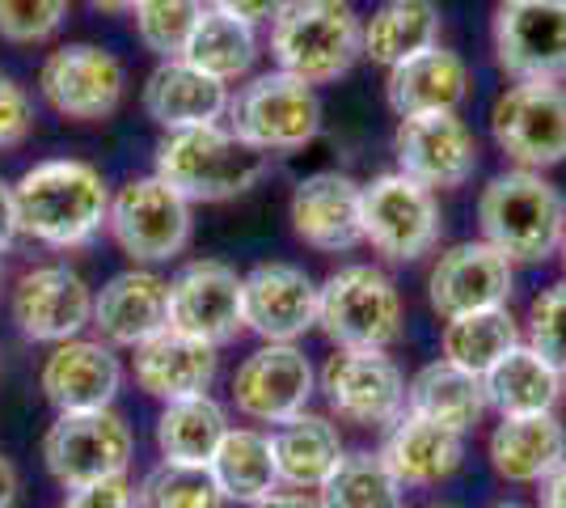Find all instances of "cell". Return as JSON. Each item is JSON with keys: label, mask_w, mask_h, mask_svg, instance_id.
Masks as SVG:
<instances>
[{"label": "cell", "mask_w": 566, "mask_h": 508, "mask_svg": "<svg viewBox=\"0 0 566 508\" xmlns=\"http://www.w3.org/2000/svg\"><path fill=\"white\" fill-rule=\"evenodd\" d=\"M13 191L22 238L39 242L43 250L72 255L106 234L115 187L85 157H43L13 183Z\"/></svg>", "instance_id": "obj_1"}, {"label": "cell", "mask_w": 566, "mask_h": 508, "mask_svg": "<svg viewBox=\"0 0 566 508\" xmlns=\"http://www.w3.org/2000/svg\"><path fill=\"white\" fill-rule=\"evenodd\" d=\"M566 234V195L542 169L507 166L478 191V238L512 267L558 259Z\"/></svg>", "instance_id": "obj_2"}, {"label": "cell", "mask_w": 566, "mask_h": 508, "mask_svg": "<svg viewBox=\"0 0 566 508\" xmlns=\"http://www.w3.org/2000/svg\"><path fill=\"white\" fill-rule=\"evenodd\" d=\"M262 48L271 69L322 90L364 60V13L352 0H287L266 25Z\"/></svg>", "instance_id": "obj_3"}, {"label": "cell", "mask_w": 566, "mask_h": 508, "mask_svg": "<svg viewBox=\"0 0 566 508\" xmlns=\"http://www.w3.org/2000/svg\"><path fill=\"white\" fill-rule=\"evenodd\" d=\"M271 169V157L241 145L229 123L161 132L153 153V174L166 178L190 204H229L259 187Z\"/></svg>", "instance_id": "obj_4"}, {"label": "cell", "mask_w": 566, "mask_h": 508, "mask_svg": "<svg viewBox=\"0 0 566 508\" xmlns=\"http://www.w3.org/2000/svg\"><path fill=\"white\" fill-rule=\"evenodd\" d=\"M317 331L331 348L394 352L406 335V297L389 267L343 263L317 280Z\"/></svg>", "instance_id": "obj_5"}, {"label": "cell", "mask_w": 566, "mask_h": 508, "mask_svg": "<svg viewBox=\"0 0 566 508\" xmlns=\"http://www.w3.org/2000/svg\"><path fill=\"white\" fill-rule=\"evenodd\" d=\"M322 94L313 85L280 69H266L233 85L224 123L241 145H250L262 157H292L322 136Z\"/></svg>", "instance_id": "obj_6"}, {"label": "cell", "mask_w": 566, "mask_h": 508, "mask_svg": "<svg viewBox=\"0 0 566 508\" xmlns=\"http://www.w3.org/2000/svg\"><path fill=\"white\" fill-rule=\"evenodd\" d=\"M444 208L440 195L401 169H380L364 183V246L380 263H423L440 250Z\"/></svg>", "instance_id": "obj_7"}, {"label": "cell", "mask_w": 566, "mask_h": 508, "mask_svg": "<svg viewBox=\"0 0 566 508\" xmlns=\"http://www.w3.org/2000/svg\"><path fill=\"white\" fill-rule=\"evenodd\" d=\"M106 234L132 263L166 267L182 259L195 238V204L148 169L115 187Z\"/></svg>", "instance_id": "obj_8"}, {"label": "cell", "mask_w": 566, "mask_h": 508, "mask_svg": "<svg viewBox=\"0 0 566 508\" xmlns=\"http://www.w3.org/2000/svg\"><path fill=\"white\" fill-rule=\"evenodd\" d=\"M317 394L331 419L359 433H385L406 415V373L389 352L334 348L317 369Z\"/></svg>", "instance_id": "obj_9"}, {"label": "cell", "mask_w": 566, "mask_h": 508, "mask_svg": "<svg viewBox=\"0 0 566 508\" xmlns=\"http://www.w3.org/2000/svg\"><path fill=\"white\" fill-rule=\"evenodd\" d=\"M39 97L69 123H106L127 102V64L102 43H60L39 64Z\"/></svg>", "instance_id": "obj_10"}, {"label": "cell", "mask_w": 566, "mask_h": 508, "mask_svg": "<svg viewBox=\"0 0 566 508\" xmlns=\"http://www.w3.org/2000/svg\"><path fill=\"white\" fill-rule=\"evenodd\" d=\"M132 462L136 433L118 407L55 415L43 433V466L64 491L111 475H132Z\"/></svg>", "instance_id": "obj_11"}, {"label": "cell", "mask_w": 566, "mask_h": 508, "mask_svg": "<svg viewBox=\"0 0 566 508\" xmlns=\"http://www.w3.org/2000/svg\"><path fill=\"white\" fill-rule=\"evenodd\" d=\"M317 398V364L301 343H259L229 373V407L245 424L280 428Z\"/></svg>", "instance_id": "obj_12"}, {"label": "cell", "mask_w": 566, "mask_h": 508, "mask_svg": "<svg viewBox=\"0 0 566 508\" xmlns=\"http://www.w3.org/2000/svg\"><path fill=\"white\" fill-rule=\"evenodd\" d=\"M9 322L18 326V335L25 343H43V348H55V343L76 335H90L94 284L69 259L30 263L9 284Z\"/></svg>", "instance_id": "obj_13"}, {"label": "cell", "mask_w": 566, "mask_h": 508, "mask_svg": "<svg viewBox=\"0 0 566 508\" xmlns=\"http://www.w3.org/2000/svg\"><path fill=\"white\" fill-rule=\"evenodd\" d=\"M491 141L507 166L549 174L566 162V85L512 81L491 102Z\"/></svg>", "instance_id": "obj_14"}, {"label": "cell", "mask_w": 566, "mask_h": 508, "mask_svg": "<svg viewBox=\"0 0 566 508\" xmlns=\"http://www.w3.org/2000/svg\"><path fill=\"white\" fill-rule=\"evenodd\" d=\"M491 55L507 81L566 85V0H499Z\"/></svg>", "instance_id": "obj_15"}, {"label": "cell", "mask_w": 566, "mask_h": 508, "mask_svg": "<svg viewBox=\"0 0 566 508\" xmlns=\"http://www.w3.org/2000/svg\"><path fill=\"white\" fill-rule=\"evenodd\" d=\"M394 162L401 174L423 183L431 191L465 187L482 166V141L461 111L444 115H410L394 127Z\"/></svg>", "instance_id": "obj_16"}, {"label": "cell", "mask_w": 566, "mask_h": 508, "mask_svg": "<svg viewBox=\"0 0 566 508\" xmlns=\"http://www.w3.org/2000/svg\"><path fill=\"white\" fill-rule=\"evenodd\" d=\"M512 292H516V267L482 238H465L431 255L427 305L440 322L473 314V310H491V305H512Z\"/></svg>", "instance_id": "obj_17"}, {"label": "cell", "mask_w": 566, "mask_h": 508, "mask_svg": "<svg viewBox=\"0 0 566 508\" xmlns=\"http://www.w3.org/2000/svg\"><path fill=\"white\" fill-rule=\"evenodd\" d=\"M287 225L317 255H352L364 246V183L347 169H313L287 195Z\"/></svg>", "instance_id": "obj_18"}, {"label": "cell", "mask_w": 566, "mask_h": 508, "mask_svg": "<svg viewBox=\"0 0 566 508\" xmlns=\"http://www.w3.org/2000/svg\"><path fill=\"white\" fill-rule=\"evenodd\" d=\"M241 318L259 343H301L317 331V280L301 263H254L241 271Z\"/></svg>", "instance_id": "obj_19"}, {"label": "cell", "mask_w": 566, "mask_h": 508, "mask_svg": "<svg viewBox=\"0 0 566 508\" xmlns=\"http://www.w3.org/2000/svg\"><path fill=\"white\" fill-rule=\"evenodd\" d=\"M169 326L212 348L245 335L241 318V271L224 259H190L169 276Z\"/></svg>", "instance_id": "obj_20"}, {"label": "cell", "mask_w": 566, "mask_h": 508, "mask_svg": "<svg viewBox=\"0 0 566 508\" xmlns=\"http://www.w3.org/2000/svg\"><path fill=\"white\" fill-rule=\"evenodd\" d=\"M123 382H127V369L118 348L97 335L64 339L48 348V356L39 364V390L55 415L115 407Z\"/></svg>", "instance_id": "obj_21"}, {"label": "cell", "mask_w": 566, "mask_h": 508, "mask_svg": "<svg viewBox=\"0 0 566 508\" xmlns=\"http://www.w3.org/2000/svg\"><path fill=\"white\" fill-rule=\"evenodd\" d=\"M169 326V276L161 267H123L102 289H94L90 331L118 352H136L140 343Z\"/></svg>", "instance_id": "obj_22"}, {"label": "cell", "mask_w": 566, "mask_h": 508, "mask_svg": "<svg viewBox=\"0 0 566 508\" xmlns=\"http://www.w3.org/2000/svg\"><path fill=\"white\" fill-rule=\"evenodd\" d=\"M229 97L233 85L199 73L182 55L157 60L153 73L140 85L144 115L157 123L161 132H190V127H212L229 115Z\"/></svg>", "instance_id": "obj_23"}, {"label": "cell", "mask_w": 566, "mask_h": 508, "mask_svg": "<svg viewBox=\"0 0 566 508\" xmlns=\"http://www.w3.org/2000/svg\"><path fill=\"white\" fill-rule=\"evenodd\" d=\"M473 94V73L461 51L449 43L419 51L410 60L394 64L385 73V106L394 111V120H410V115H444V111H461Z\"/></svg>", "instance_id": "obj_24"}, {"label": "cell", "mask_w": 566, "mask_h": 508, "mask_svg": "<svg viewBox=\"0 0 566 508\" xmlns=\"http://www.w3.org/2000/svg\"><path fill=\"white\" fill-rule=\"evenodd\" d=\"M132 377H136V390L153 403L208 394L220 377V348L166 326L161 335H153L132 352Z\"/></svg>", "instance_id": "obj_25"}, {"label": "cell", "mask_w": 566, "mask_h": 508, "mask_svg": "<svg viewBox=\"0 0 566 508\" xmlns=\"http://www.w3.org/2000/svg\"><path fill=\"white\" fill-rule=\"evenodd\" d=\"M486 462L499 484L537 487L566 462V424L558 412L499 415L486 436Z\"/></svg>", "instance_id": "obj_26"}, {"label": "cell", "mask_w": 566, "mask_h": 508, "mask_svg": "<svg viewBox=\"0 0 566 508\" xmlns=\"http://www.w3.org/2000/svg\"><path fill=\"white\" fill-rule=\"evenodd\" d=\"M470 436L452 433V428H440L431 419H419V415H401L398 424H389L380 433L377 454L385 458V466L394 470L406 491H427V487L449 484L452 475L465 466V445Z\"/></svg>", "instance_id": "obj_27"}, {"label": "cell", "mask_w": 566, "mask_h": 508, "mask_svg": "<svg viewBox=\"0 0 566 508\" xmlns=\"http://www.w3.org/2000/svg\"><path fill=\"white\" fill-rule=\"evenodd\" d=\"M275 462H280L283 496H317V487L334 475V466L347 454V440L338 419L326 412H301L283 419L280 428H271Z\"/></svg>", "instance_id": "obj_28"}, {"label": "cell", "mask_w": 566, "mask_h": 508, "mask_svg": "<svg viewBox=\"0 0 566 508\" xmlns=\"http://www.w3.org/2000/svg\"><path fill=\"white\" fill-rule=\"evenodd\" d=\"M208 475L216 479L224 505L262 508L283 496L280 484V462H275V445H271V428L259 424H233L220 449L208 462Z\"/></svg>", "instance_id": "obj_29"}, {"label": "cell", "mask_w": 566, "mask_h": 508, "mask_svg": "<svg viewBox=\"0 0 566 508\" xmlns=\"http://www.w3.org/2000/svg\"><path fill=\"white\" fill-rule=\"evenodd\" d=\"M406 412L470 436L491 415L486 382L470 369H457V364L436 356V361H427L423 369H415L406 377Z\"/></svg>", "instance_id": "obj_30"}, {"label": "cell", "mask_w": 566, "mask_h": 508, "mask_svg": "<svg viewBox=\"0 0 566 508\" xmlns=\"http://www.w3.org/2000/svg\"><path fill=\"white\" fill-rule=\"evenodd\" d=\"M229 428H233V415L212 390L161 403L157 424H153L157 458L169 466H208Z\"/></svg>", "instance_id": "obj_31"}, {"label": "cell", "mask_w": 566, "mask_h": 508, "mask_svg": "<svg viewBox=\"0 0 566 508\" xmlns=\"http://www.w3.org/2000/svg\"><path fill=\"white\" fill-rule=\"evenodd\" d=\"M436 43H444L440 0H380L364 18V60L385 73Z\"/></svg>", "instance_id": "obj_32"}, {"label": "cell", "mask_w": 566, "mask_h": 508, "mask_svg": "<svg viewBox=\"0 0 566 508\" xmlns=\"http://www.w3.org/2000/svg\"><path fill=\"white\" fill-rule=\"evenodd\" d=\"M482 382L495 415H545L563 407V369L528 343H516Z\"/></svg>", "instance_id": "obj_33"}, {"label": "cell", "mask_w": 566, "mask_h": 508, "mask_svg": "<svg viewBox=\"0 0 566 508\" xmlns=\"http://www.w3.org/2000/svg\"><path fill=\"white\" fill-rule=\"evenodd\" d=\"M262 51L266 48H262L259 25L237 22V18H224V13L203 9L195 34H190L187 48H182V60L195 64L199 73L224 81V85H241L245 76L259 73Z\"/></svg>", "instance_id": "obj_34"}, {"label": "cell", "mask_w": 566, "mask_h": 508, "mask_svg": "<svg viewBox=\"0 0 566 508\" xmlns=\"http://www.w3.org/2000/svg\"><path fill=\"white\" fill-rule=\"evenodd\" d=\"M516 343H524V331H520V318L512 314V305H491V310L444 318V326H440V361L486 377Z\"/></svg>", "instance_id": "obj_35"}, {"label": "cell", "mask_w": 566, "mask_h": 508, "mask_svg": "<svg viewBox=\"0 0 566 508\" xmlns=\"http://www.w3.org/2000/svg\"><path fill=\"white\" fill-rule=\"evenodd\" d=\"M317 508H406V487L377 449H347L331 479L317 487Z\"/></svg>", "instance_id": "obj_36"}, {"label": "cell", "mask_w": 566, "mask_h": 508, "mask_svg": "<svg viewBox=\"0 0 566 508\" xmlns=\"http://www.w3.org/2000/svg\"><path fill=\"white\" fill-rule=\"evenodd\" d=\"M203 9H208L203 0H140L132 9V25H136L140 48L157 60L182 55L187 39L203 18Z\"/></svg>", "instance_id": "obj_37"}, {"label": "cell", "mask_w": 566, "mask_h": 508, "mask_svg": "<svg viewBox=\"0 0 566 508\" xmlns=\"http://www.w3.org/2000/svg\"><path fill=\"white\" fill-rule=\"evenodd\" d=\"M140 508H224V496L208 466H169L157 462L136 484Z\"/></svg>", "instance_id": "obj_38"}, {"label": "cell", "mask_w": 566, "mask_h": 508, "mask_svg": "<svg viewBox=\"0 0 566 508\" xmlns=\"http://www.w3.org/2000/svg\"><path fill=\"white\" fill-rule=\"evenodd\" d=\"M72 18V0H0V43L43 48L60 39Z\"/></svg>", "instance_id": "obj_39"}, {"label": "cell", "mask_w": 566, "mask_h": 508, "mask_svg": "<svg viewBox=\"0 0 566 508\" xmlns=\"http://www.w3.org/2000/svg\"><path fill=\"white\" fill-rule=\"evenodd\" d=\"M520 331H524V343L533 352H542L549 364L566 369V276L545 284L528 301V314L520 318Z\"/></svg>", "instance_id": "obj_40"}, {"label": "cell", "mask_w": 566, "mask_h": 508, "mask_svg": "<svg viewBox=\"0 0 566 508\" xmlns=\"http://www.w3.org/2000/svg\"><path fill=\"white\" fill-rule=\"evenodd\" d=\"M34 123H39L34 94L13 73L0 69V153L22 148L34 136Z\"/></svg>", "instance_id": "obj_41"}, {"label": "cell", "mask_w": 566, "mask_h": 508, "mask_svg": "<svg viewBox=\"0 0 566 508\" xmlns=\"http://www.w3.org/2000/svg\"><path fill=\"white\" fill-rule=\"evenodd\" d=\"M60 508H140L136 505V479L132 475H111V479L69 487Z\"/></svg>", "instance_id": "obj_42"}, {"label": "cell", "mask_w": 566, "mask_h": 508, "mask_svg": "<svg viewBox=\"0 0 566 508\" xmlns=\"http://www.w3.org/2000/svg\"><path fill=\"white\" fill-rule=\"evenodd\" d=\"M212 13H224V18H237V22L250 25H271V18L280 13L287 0H203Z\"/></svg>", "instance_id": "obj_43"}, {"label": "cell", "mask_w": 566, "mask_h": 508, "mask_svg": "<svg viewBox=\"0 0 566 508\" xmlns=\"http://www.w3.org/2000/svg\"><path fill=\"white\" fill-rule=\"evenodd\" d=\"M22 238V217H18V191H13V183L0 174V255L4 250H13Z\"/></svg>", "instance_id": "obj_44"}, {"label": "cell", "mask_w": 566, "mask_h": 508, "mask_svg": "<svg viewBox=\"0 0 566 508\" xmlns=\"http://www.w3.org/2000/svg\"><path fill=\"white\" fill-rule=\"evenodd\" d=\"M537 508H566V462L545 484H537Z\"/></svg>", "instance_id": "obj_45"}, {"label": "cell", "mask_w": 566, "mask_h": 508, "mask_svg": "<svg viewBox=\"0 0 566 508\" xmlns=\"http://www.w3.org/2000/svg\"><path fill=\"white\" fill-rule=\"evenodd\" d=\"M18 491H22V479H18V466L0 454V508L18 505Z\"/></svg>", "instance_id": "obj_46"}, {"label": "cell", "mask_w": 566, "mask_h": 508, "mask_svg": "<svg viewBox=\"0 0 566 508\" xmlns=\"http://www.w3.org/2000/svg\"><path fill=\"white\" fill-rule=\"evenodd\" d=\"M94 13H106V18H132V9L140 4V0H85Z\"/></svg>", "instance_id": "obj_47"}, {"label": "cell", "mask_w": 566, "mask_h": 508, "mask_svg": "<svg viewBox=\"0 0 566 508\" xmlns=\"http://www.w3.org/2000/svg\"><path fill=\"white\" fill-rule=\"evenodd\" d=\"M262 508H317V500H305V496H280V500H271V505Z\"/></svg>", "instance_id": "obj_48"}, {"label": "cell", "mask_w": 566, "mask_h": 508, "mask_svg": "<svg viewBox=\"0 0 566 508\" xmlns=\"http://www.w3.org/2000/svg\"><path fill=\"white\" fill-rule=\"evenodd\" d=\"M486 508H537V505H520V500H495V505H486Z\"/></svg>", "instance_id": "obj_49"}, {"label": "cell", "mask_w": 566, "mask_h": 508, "mask_svg": "<svg viewBox=\"0 0 566 508\" xmlns=\"http://www.w3.org/2000/svg\"><path fill=\"white\" fill-rule=\"evenodd\" d=\"M558 263H563V276H566V234H563V246H558Z\"/></svg>", "instance_id": "obj_50"}, {"label": "cell", "mask_w": 566, "mask_h": 508, "mask_svg": "<svg viewBox=\"0 0 566 508\" xmlns=\"http://www.w3.org/2000/svg\"><path fill=\"white\" fill-rule=\"evenodd\" d=\"M563 403H566V369H563Z\"/></svg>", "instance_id": "obj_51"}, {"label": "cell", "mask_w": 566, "mask_h": 508, "mask_svg": "<svg viewBox=\"0 0 566 508\" xmlns=\"http://www.w3.org/2000/svg\"><path fill=\"white\" fill-rule=\"evenodd\" d=\"M0 280H4V255H0Z\"/></svg>", "instance_id": "obj_52"}, {"label": "cell", "mask_w": 566, "mask_h": 508, "mask_svg": "<svg viewBox=\"0 0 566 508\" xmlns=\"http://www.w3.org/2000/svg\"><path fill=\"white\" fill-rule=\"evenodd\" d=\"M423 508H457V505H423Z\"/></svg>", "instance_id": "obj_53"}]
</instances>
